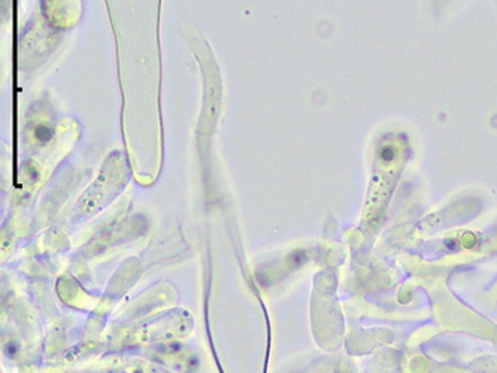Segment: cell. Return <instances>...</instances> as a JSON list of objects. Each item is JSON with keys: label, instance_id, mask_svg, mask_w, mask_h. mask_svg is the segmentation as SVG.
Masks as SVG:
<instances>
[{"label": "cell", "instance_id": "cell-1", "mask_svg": "<svg viewBox=\"0 0 497 373\" xmlns=\"http://www.w3.org/2000/svg\"><path fill=\"white\" fill-rule=\"evenodd\" d=\"M35 136L39 142H48L53 137V130L46 126H38L35 130Z\"/></svg>", "mask_w": 497, "mask_h": 373}, {"label": "cell", "instance_id": "cell-2", "mask_svg": "<svg viewBox=\"0 0 497 373\" xmlns=\"http://www.w3.org/2000/svg\"><path fill=\"white\" fill-rule=\"evenodd\" d=\"M6 353H8L9 355L15 354V353H17V346H15L14 343H9V345L6 346Z\"/></svg>", "mask_w": 497, "mask_h": 373}]
</instances>
